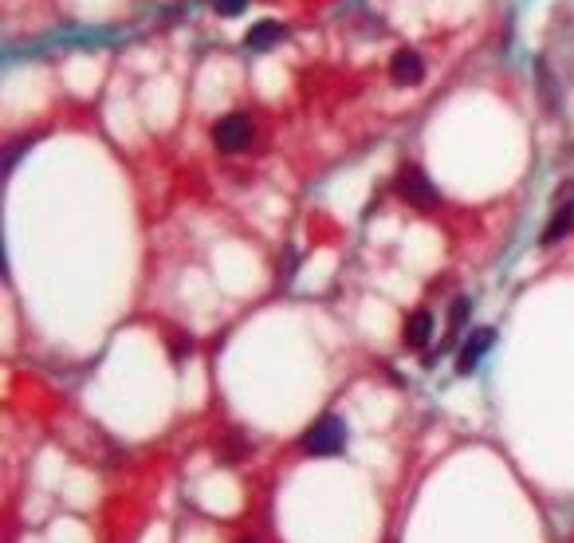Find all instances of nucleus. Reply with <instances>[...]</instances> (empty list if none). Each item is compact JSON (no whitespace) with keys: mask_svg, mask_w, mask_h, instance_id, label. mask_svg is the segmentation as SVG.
Segmentation results:
<instances>
[{"mask_svg":"<svg viewBox=\"0 0 574 543\" xmlns=\"http://www.w3.org/2000/svg\"><path fill=\"white\" fill-rule=\"evenodd\" d=\"M284 36H287V32H284V24H279V20H260V24L248 28L244 43H248V51H268V48H276V43L284 40Z\"/></svg>","mask_w":574,"mask_h":543,"instance_id":"obj_6","label":"nucleus"},{"mask_svg":"<svg viewBox=\"0 0 574 543\" xmlns=\"http://www.w3.org/2000/svg\"><path fill=\"white\" fill-rule=\"evenodd\" d=\"M469 308H472V303L464 299V296L452 303V311H449V339H457V331L464 327V319H469Z\"/></svg>","mask_w":574,"mask_h":543,"instance_id":"obj_9","label":"nucleus"},{"mask_svg":"<svg viewBox=\"0 0 574 543\" xmlns=\"http://www.w3.org/2000/svg\"><path fill=\"white\" fill-rule=\"evenodd\" d=\"M248 8V0H216V13H224V16H241Z\"/></svg>","mask_w":574,"mask_h":543,"instance_id":"obj_10","label":"nucleus"},{"mask_svg":"<svg viewBox=\"0 0 574 543\" xmlns=\"http://www.w3.org/2000/svg\"><path fill=\"white\" fill-rule=\"evenodd\" d=\"M248 543H252V539H248Z\"/></svg>","mask_w":574,"mask_h":543,"instance_id":"obj_12","label":"nucleus"},{"mask_svg":"<svg viewBox=\"0 0 574 543\" xmlns=\"http://www.w3.org/2000/svg\"><path fill=\"white\" fill-rule=\"evenodd\" d=\"M346 437H351V429H346L342 418L334 414H323L319 421H311L307 429H303V453H311V457H339L346 449Z\"/></svg>","mask_w":574,"mask_h":543,"instance_id":"obj_1","label":"nucleus"},{"mask_svg":"<svg viewBox=\"0 0 574 543\" xmlns=\"http://www.w3.org/2000/svg\"><path fill=\"white\" fill-rule=\"evenodd\" d=\"M213 146L221 154H241V150L252 146V118L248 115H224L221 123L213 126Z\"/></svg>","mask_w":574,"mask_h":543,"instance_id":"obj_2","label":"nucleus"},{"mask_svg":"<svg viewBox=\"0 0 574 543\" xmlns=\"http://www.w3.org/2000/svg\"><path fill=\"white\" fill-rule=\"evenodd\" d=\"M402 339H405V346L421 351V346L433 339V315H429V311H414V315L405 319V327H402Z\"/></svg>","mask_w":574,"mask_h":543,"instance_id":"obj_7","label":"nucleus"},{"mask_svg":"<svg viewBox=\"0 0 574 543\" xmlns=\"http://www.w3.org/2000/svg\"><path fill=\"white\" fill-rule=\"evenodd\" d=\"M492 343H496V331L492 327H476L469 339L460 343V354H457V374H472L476 366H480V358L492 351Z\"/></svg>","mask_w":574,"mask_h":543,"instance_id":"obj_4","label":"nucleus"},{"mask_svg":"<svg viewBox=\"0 0 574 543\" xmlns=\"http://www.w3.org/2000/svg\"><path fill=\"white\" fill-rule=\"evenodd\" d=\"M389 79H394L397 87H417L421 79H425V60H421L414 48L394 51V60H389Z\"/></svg>","mask_w":574,"mask_h":543,"instance_id":"obj_5","label":"nucleus"},{"mask_svg":"<svg viewBox=\"0 0 574 543\" xmlns=\"http://www.w3.org/2000/svg\"><path fill=\"white\" fill-rule=\"evenodd\" d=\"M570 233H574V201H567L555 216H551V225L543 229V244H559L562 236H570Z\"/></svg>","mask_w":574,"mask_h":543,"instance_id":"obj_8","label":"nucleus"},{"mask_svg":"<svg viewBox=\"0 0 574 543\" xmlns=\"http://www.w3.org/2000/svg\"><path fill=\"white\" fill-rule=\"evenodd\" d=\"M193 351V343H186V339H173V358H178V363H181V358H186Z\"/></svg>","mask_w":574,"mask_h":543,"instance_id":"obj_11","label":"nucleus"},{"mask_svg":"<svg viewBox=\"0 0 574 543\" xmlns=\"http://www.w3.org/2000/svg\"><path fill=\"white\" fill-rule=\"evenodd\" d=\"M397 193L409 201V205H417V209H433L437 205V186L425 178V170H417V166H405L402 170V178H397Z\"/></svg>","mask_w":574,"mask_h":543,"instance_id":"obj_3","label":"nucleus"}]
</instances>
